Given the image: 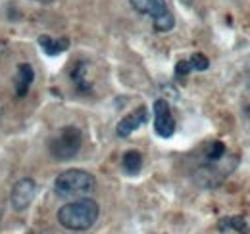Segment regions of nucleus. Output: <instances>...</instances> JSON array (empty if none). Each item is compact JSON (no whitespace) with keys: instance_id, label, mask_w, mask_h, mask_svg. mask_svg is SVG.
<instances>
[{"instance_id":"f257e3e1","label":"nucleus","mask_w":250,"mask_h":234,"mask_svg":"<svg viewBox=\"0 0 250 234\" xmlns=\"http://www.w3.org/2000/svg\"><path fill=\"white\" fill-rule=\"evenodd\" d=\"M100 215V207L91 198H79L58 209V223L67 231H89Z\"/></svg>"},{"instance_id":"f03ea898","label":"nucleus","mask_w":250,"mask_h":234,"mask_svg":"<svg viewBox=\"0 0 250 234\" xmlns=\"http://www.w3.org/2000/svg\"><path fill=\"white\" fill-rule=\"evenodd\" d=\"M96 178L83 169H67L54 178V194L63 200H79L93 194Z\"/></svg>"},{"instance_id":"7ed1b4c3","label":"nucleus","mask_w":250,"mask_h":234,"mask_svg":"<svg viewBox=\"0 0 250 234\" xmlns=\"http://www.w3.org/2000/svg\"><path fill=\"white\" fill-rule=\"evenodd\" d=\"M81 146H83V133L73 125L62 127L48 140V152L56 161L73 159L79 154Z\"/></svg>"},{"instance_id":"20e7f679","label":"nucleus","mask_w":250,"mask_h":234,"mask_svg":"<svg viewBox=\"0 0 250 234\" xmlns=\"http://www.w3.org/2000/svg\"><path fill=\"white\" fill-rule=\"evenodd\" d=\"M131 6L148 18H152V25L158 33H169L175 27V18L167 8L166 0H129Z\"/></svg>"},{"instance_id":"39448f33","label":"nucleus","mask_w":250,"mask_h":234,"mask_svg":"<svg viewBox=\"0 0 250 234\" xmlns=\"http://www.w3.org/2000/svg\"><path fill=\"white\" fill-rule=\"evenodd\" d=\"M154 131L162 138H171L175 135V117L167 100L164 98L154 102Z\"/></svg>"},{"instance_id":"423d86ee","label":"nucleus","mask_w":250,"mask_h":234,"mask_svg":"<svg viewBox=\"0 0 250 234\" xmlns=\"http://www.w3.org/2000/svg\"><path fill=\"white\" fill-rule=\"evenodd\" d=\"M37 194V184L33 178H20L10 192V202L16 211H23L31 205L33 198Z\"/></svg>"},{"instance_id":"0eeeda50","label":"nucleus","mask_w":250,"mask_h":234,"mask_svg":"<svg viewBox=\"0 0 250 234\" xmlns=\"http://www.w3.org/2000/svg\"><path fill=\"white\" fill-rule=\"evenodd\" d=\"M148 121V110H146V106H141V108H137L135 112H131L129 116H125L120 123H118V127H116V133H118V136H131L137 129H141L145 123Z\"/></svg>"},{"instance_id":"6e6552de","label":"nucleus","mask_w":250,"mask_h":234,"mask_svg":"<svg viewBox=\"0 0 250 234\" xmlns=\"http://www.w3.org/2000/svg\"><path fill=\"white\" fill-rule=\"evenodd\" d=\"M35 81V71L29 63H20L18 65V73H16V94L20 98H23L27 92H29V87Z\"/></svg>"},{"instance_id":"1a4fd4ad","label":"nucleus","mask_w":250,"mask_h":234,"mask_svg":"<svg viewBox=\"0 0 250 234\" xmlns=\"http://www.w3.org/2000/svg\"><path fill=\"white\" fill-rule=\"evenodd\" d=\"M39 46L46 56H58L69 48V39H50L48 35L39 37Z\"/></svg>"},{"instance_id":"9d476101","label":"nucleus","mask_w":250,"mask_h":234,"mask_svg":"<svg viewBox=\"0 0 250 234\" xmlns=\"http://www.w3.org/2000/svg\"><path fill=\"white\" fill-rule=\"evenodd\" d=\"M71 81L75 83L77 90H81V92H89V90H91V83L87 81V63H85V61H79V63L73 67V71H71Z\"/></svg>"},{"instance_id":"9b49d317","label":"nucleus","mask_w":250,"mask_h":234,"mask_svg":"<svg viewBox=\"0 0 250 234\" xmlns=\"http://www.w3.org/2000/svg\"><path fill=\"white\" fill-rule=\"evenodd\" d=\"M122 163H124V169L129 175H137L143 167V154L139 150H129V152H125Z\"/></svg>"},{"instance_id":"f8f14e48","label":"nucleus","mask_w":250,"mask_h":234,"mask_svg":"<svg viewBox=\"0 0 250 234\" xmlns=\"http://www.w3.org/2000/svg\"><path fill=\"white\" fill-rule=\"evenodd\" d=\"M227 229L237 231L239 234H249V225H247V221H245L243 217H239V215H233V217H227V219H221V221H219V231L225 233Z\"/></svg>"},{"instance_id":"ddd939ff","label":"nucleus","mask_w":250,"mask_h":234,"mask_svg":"<svg viewBox=\"0 0 250 234\" xmlns=\"http://www.w3.org/2000/svg\"><path fill=\"white\" fill-rule=\"evenodd\" d=\"M227 156V148L221 140H214V142H208L204 148V161H219Z\"/></svg>"},{"instance_id":"4468645a","label":"nucleus","mask_w":250,"mask_h":234,"mask_svg":"<svg viewBox=\"0 0 250 234\" xmlns=\"http://www.w3.org/2000/svg\"><path fill=\"white\" fill-rule=\"evenodd\" d=\"M188 63H190V69H192V71H204V69L210 67V59L206 58L204 54H200V52L192 54V56L188 58Z\"/></svg>"},{"instance_id":"2eb2a0df","label":"nucleus","mask_w":250,"mask_h":234,"mask_svg":"<svg viewBox=\"0 0 250 234\" xmlns=\"http://www.w3.org/2000/svg\"><path fill=\"white\" fill-rule=\"evenodd\" d=\"M190 71H192V69H190L188 59H179V61H177V65H175V75H177L179 79H181V77H187Z\"/></svg>"},{"instance_id":"dca6fc26","label":"nucleus","mask_w":250,"mask_h":234,"mask_svg":"<svg viewBox=\"0 0 250 234\" xmlns=\"http://www.w3.org/2000/svg\"><path fill=\"white\" fill-rule=\"evenodd\" d=\"M37 2H41V4H50V2H54V0H37Z\"/></svg>"}]
</instances>
